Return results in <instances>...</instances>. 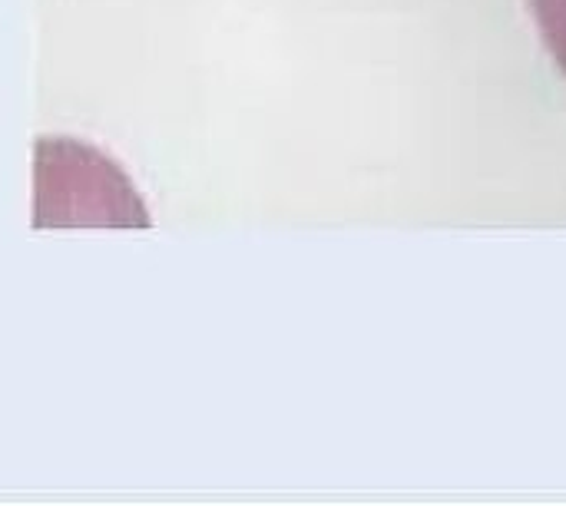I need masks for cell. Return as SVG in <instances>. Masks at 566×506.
<instances>
[{"mask_svg":"<svg viewBox=\"0 0 566 506\" xmlns=\"http://www.w3.org/2000/svg\"><path fill=\"white\" fill-rule=\"evenodd\" d=\"M531 10L544 33L547 50L554 53L557 66L566 73V0H531Z\"/></svg>","mask_w":566,"mask_h":506,"instance_id":"obj_1","label":"cell"}]
</instances>
